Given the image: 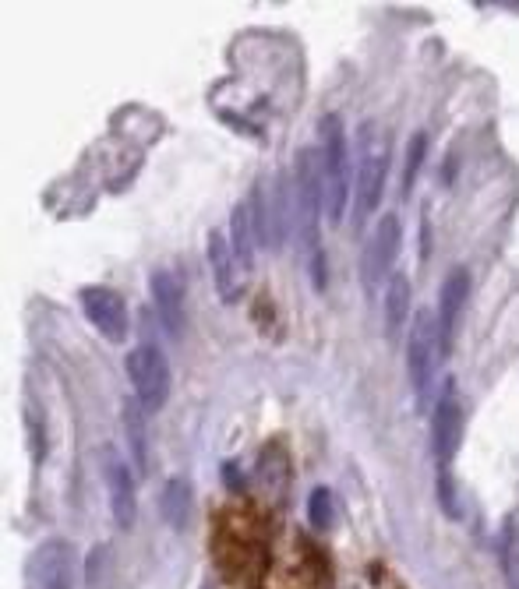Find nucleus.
<instances>
[{
  "mask_svg": "<svg viewBox=\"0 0 519 589\" xmlns=\"http://www.w3.org/2000/svg\"><path fill=\"white\" fill-rule=\"evenodd\" d=\"M322 135V187H325V216L332 223L346 216V202H350V149H346L343 124L336 113H325L318 124Z\"/></svg>",
  "mask_w": 519,
  "mask_h": 589,
  "instance_id": "nucleus-1",
  "label": "nucleus"
},
{
  "mask_svg": "<svg viewBox=\"0 0 519 589\" xmlns=\"http://www.w3.org/2000/svg\"><path fill=\"white\" fill-rule=\"evenodd\" d=\"M442 350H445V339H442V332H438V314L417 311L407 332V374H410V385H414L421 396L431 392V385H435Z\"/></svg>",
  "mask_w": 519,
  "mask_h": 589,
  "instance_id": "nucleus-2",
  "label": "nucleus"
},
{
  "mask_svg": "<svg viewBox=\"0 0 519 589\" xmlns=\"http://www.w3.org/2000/svg\"><path fill=\"white\" fill-rule=\"evenodd\" d=\"M128 378L135 385L138 406L149 413H156L170 396V364H166L163 350L152 343H142L138 350H131L128 357Z\"/></svg>",
  "mask_w": 519,
  "mask_h": 589,
  "instance_id": "nucleus-3",
  "label": "nucleus"
},
{
  "mask_svg": "<svg viewBox=\"0 0 519 589\" xmlns=\"http://www.w3.org/2000/svg\"><path fill=\"white\" fill-rule=\"evenodd\" d=\"M99 470L106 480V498H110V515L121 530H131L138 515V494H135V477H131L128 463L121 459L117 448H99Z\"/></svg>",
  "mask_w": 519,
  "mask_h": 589,
  "instance_id": "nucleus-4",
  "label": "nucleus"
},
{
  "mask_svg": "<svg viewBox=\"0 0 519 589\" xmlns=\"http://www.w3.org/2000/svg\"><path fill=\"white\" fill-rule=\"evenodd\" d=\"M399 244H403V226L392 212H385L382 219L375 223L371 230V240L364 247V258H361V279H364V290H378L382 279H389L392 261L399 254Z\"/></svg>",
  "mask_w": 519,
  "mask_h": 589,
  "instance_id": "nucleus-5",
  "label": "nucleus"
},
{
  "mask_svg": "<svg viewBox=\"0 0 519 589\" xmlns=\"http://www.w3.org/2000/svg\"><path fill=\"white\" fill-rule=\"evenodd\" d=\"M75 547L68 540H46L29 558V589H75Z\"/></svg>",
  "mask_w": 519,
  "mask_h": 589,
  "instance_id": "nucleus-6",
  "label": "nucleus"
},
{
  "mask_svg": "<svg viewBox=\"0 0 519 589\" xmlns=\"http://www.w3.org/2000/svg\"><path fill=\"white\" fill-rule=\"evenodd\" d=\"M78 300H82L85 318L99 329V336L110 339V343L128 339L131 318H128V307H124L121 293L106 290V286H85V290L78 293Z\"/></svg>",
  "mask_w": 519,
  "mask_h": 589,
  "instance_id": "nucleus-7",
  "label": "nucleus"
},
{
  "mask_svg": "<svg viewBox=\"0 0 519 589\" xmlns=\"http://www.w3.org/2000/svg\"><path fill=\"white\" fill-rule=\"evenodd\" d=\"M385 177H389V145L382 138L368 142V131H364V156H361V170H357V219L361 223L382 202Z\"/></svg>",
  "mask_w": 519,
  "mask_h": 589,
  "instance_id": "nucleus-8",
  "label": "nucleus"
},
{
  "mask_svg": "<svg viewBox=\"0 0 519 589\" xmlns=\"http://www.w3.org/2000/svg\"><path fill=\"white\" fill-rule=\"evenodd\" d=\"M459 438H463V403H459V396L449 388L435 403V413H431V452H435V463L442 477H445V466L456 455Z\"/></svg>",
  "mask_w": 519,
  "mask_h": 589,
  "instance_id": "nucleus-9",
  "label": "nucleus"
},
{
  "mask_svg": "<svg viewBox=\"0 0 519 589\" xmlns=\"http://www.w3.org/2000/svg\"><path fill=\"white\" fill-rule=\"evenodd\" d=\"M209 265H212V276H216L219 300H226V304L241 300V293H244V269H241V261H237L234 247H230V240H226L223 230H212L209 233Z\"/></svg>",
  "mask_w": 519,
  "mask_h": 589,
  "instance_id": "nucleus-10",
  "label": "nucleus"
},
{
  "mask_svg": "<svg viewBox=\"0 0 519 589\" xmlns=\"http://www.w3.org/2000/svg\"><path fill=\"white\" fill-rule=\"evenodd\" d=\"M152 300H156V311L159 318H163L166 332H170L173 339L184 336V290H181V279L173 276V272L159 269L156 276H152Z\"/></svg>",
  "mask_w": 519,
  "mask_h": 589,
  "instance_id": "nucleus-11",
  "label": "nucleus"
},
{
  "mask_svg": "<svg viewBox=\"0 0 519 589\" xmlns=\"http://www.w3.org/2000/svg\"><path fill=\"white\" fill-rule=\"evenodd\" d=\"M467 297H470V272L467 269H456L445 276L442 283V293H438V332H442L445 346L452 343V332H456L459 325V314H463V307H467Z\"/></svg>",
  "mask_w": 519,
  "mask_h": 589,
  "instance_id": "nucleus-12",
  "label": "nucleus"
},
{
  "mask_svg": "<svg viewBox=\"0 0 519 589\" xmlns=\"http://www.w3.org/2000/svg\"><path fill=\"white\" fill-rule=\"evenodd\" d=\"M159 512L170 522V530L181 533L191 519V484L184 477H170L163 484V494H159Z\"/></svg>",
  "mask_w": 519,
  "mask_h": 589,
  "instance_id": "nucleus-13",
  "label": "nucleus"
},
{
  "mask_svg": "<svg viewBox=\"0 0 519 589\" xmlns=\"http://www.w3.org/2000/svg\"><path fill=\"white\" fill-rule=\"evenodd\" d=\"M230 247H234L237 261H241L244 276H248L251 261H255V223H251L248 202H241L230 212Z\"/></svg>",
  "mask_w": 519,
  "mask_h": 589,
  "instance_id": "nucleus-14",
  "label": "nucleus"
},
{
  "mask_svg": "<svg viewBox=\"0 0 519 589\" xmlns=\"http://www.w3.org/2000/svg\"><path fill=\"white\" fill-rule=\"evenodd\" d=\"M410 318V283L407 276H392L385 290V332L396 336Z\"/></svg>",
  "mask_w": 519,
  "mask_h": 589,
  "instance_id": "nucleus-15",
  "label": "nucleus"
},
{
  "mask_svg": "<svg viewBox=\"0 0 519 589\" xmlns=\"http://www.w3.org/2000/svg\"><path fill=\"white\" fill-rule=\"evenodd\" d=\"M424 156H428V135H424V131H417V135L410 138L407 166H403V191H410V187H414L417 173H421V166H424Z\"/></svg>",
  "mask_w": 519,
  "mask_h": 589,
  "instance_id": "nucleus-16",
  "label": "nucleus"
},
{
  "mask_svg": "<svg viewBox=\"0 0 519 589\" xmlns=\"http://www.w3.org/2000/svg\"><path fill=\"white\" fill-rule=\"evenodd\" d=\"M124 427H128V438H131V452H135V463L145 470V427H142V417H138V406H135V403L124 406Z\"/></svg>",
  "mask_w": 519,
  "mask_h": 589,
  "instance_id": "nucleus-17",
  "label": "nucleus"
},
{
  "mask_svg": "<svg viewBox=\"0 0 519 589\" xmlns=\"http://www.w3.org/2000/svg\"><path fill=\"white\" fill-rule=\"evenodd\" d=\"M502 568H505V579H509V589H519V533L516 530H505Z\"/></svg>",
  "mask_w": 519,
  "mask_h": 589,
  "instance_id": "nucleus-18",
  "label": "nucleus"
},
{
  "mask_svg": "<svg viewBox=\"0 0 519 589\" xmlns=\"http://www.w3.org/2000/svg\"><path fill=\"white\" fill-rule=\"evenodd\" d=\"M308 519H311V526H315V530H329V526H332V494L325 491V487H318V491L311 494Z\"/></svg>",
  "mask_w": 519,
  "mask_h": 589,
  "instance_id": "nucleus-19",
  "label": "nucleus"
}]
</instances>
